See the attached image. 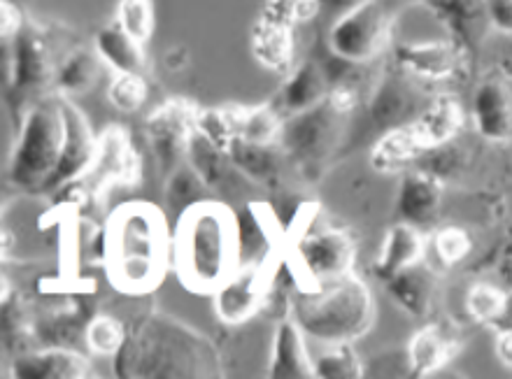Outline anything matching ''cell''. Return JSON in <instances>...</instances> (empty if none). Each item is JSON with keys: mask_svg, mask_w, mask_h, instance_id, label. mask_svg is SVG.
<instances>
[{"mask_svg": "<svg viewBox=\"0 0 512 379\" xmlns=\"http://www.w3.org/2000/svg\"><path fill=\"white\" fill-rule=\"evenodd\" d=\"M122 379H217L224 356L208 335L168 312L152 310L128 326L124 345L112 356Z\"/></svg>", "mask_w": 512, "mask_h": 379, "instance_id": "1", "label": "cell"}, {"mask_svg": "<svg viewBox=\"0 0 512 379\" xmlns=\"http://www.w3.org/2000/svg\"><path fill=\"white\" fill-rule=\"evenodd\" d=\"M101 263L110 286L124 296H147L173 270V231L149 200H126L105 219Z\"/></svg>", "mask_w": 512, "mask_h": 379, "instance_id": "2", "label": "cell"}, {"mask_svg": "<svg viewBox=\"0 0 512 379\" xmlns=\"http://www.w3.org/2000/svg\"><path fill=\"white\" fill-rule=\"evenodd\" d=\"M240 268L238 214L219 198H205L177 214L173 273L184 289L212 296Z\"/></svg>", "mask_w": 512, "mask_h": 379, "instance_id": "3", "label": "cell"}, {"mask_svg": "<svg viewBox=\"0 0 512 379\" xmlns=\"http://www.w3.org/2000/svg\"><path fill=\"white\" fill-rule=\"evenodd\" d=\"M291 319L308 338L324 345L354 342L375 324V298L354 273L317 286H298L291 296Z\"/></svg>", "mask_w": 512, "mask_h": 379, "instance_id": "4", "label": "cell"}, {"mask_svg": "<svg viewBox=\"0 0 512 379\" xmlns=\"http://www.w3.org/2000/svg\"><path fill=\"white\" fill-rule=\"evenodd\" d=\"M63 142H66L63 94L49 91L35 100L19 121L17 142L7 161V184L24 196L47 198L49 184L59 168Z\"/></svg>", "mask_w": 512, "mask_h": 379, "instance_id": "5", "label": "cell"}, {"mask_svg": "<svg viewBox=\"0 0 512 379\" xmlns=\"http://www.w3.org/2000/svg\"><path fill=\"white\" fill-rule=\"evenodd\" d=\"M347 119L350 112L326 96V100L310 110L284 117L277 145L305 180H317L331 166L343 142Z\"/></svg>", "mask_w": 512, "mask_h": 379, "instance_id": "6", "label": "cell"}, {"mask_svg": "<svg viewBox=\"0 0 512 379\" xmlns=\"http://www.w3.org/2000/svg\"><path fill=\"white\" fill-rule=\"evenodd\" d=\"M3 45H7L5 100L14 117L21 121L35 100L54 91L59 66L52 59L47 33L28 19L14 38L3 40Z\"/></svg>", "mask_w": 512, "mask_h": 379, "instance_id": "7", "label": "cell"}, {"mask_svg": "<svg viewBox=\"0 0 512 379\" xmlns=\"http://www.w3.org/2000/svg\"><path fill=\"white\" fill-rule=\"evenodd\" d=\"M287 263L301 286H317L354 273L357 240L345 228L298 231L287 245Z\"/></svg>", "mask_w": 512, "mask_h": 379, "instance_id": "8", "label": "cell"}, {"mask_svg": "<svg viewBox=\"0 0 512 379\" xmlns=\"http://www.w3.org/2000/svg\"><path fill=\"white\" fill-rule=\"evenodd\" d=\"M396 10L389 0H361L350 12L333 19L329 52L338 59L366 66L384 52Z\"/></svg>", "mask_w": 512, "mask_h": 379, "instance_id": "9", "label": "cell"}, {"mask_svg": "<svg viewBox=\"0 0 512 379\" xmlns=\"http://www.w3.org/2000/svg\"><path fill=\"white\" fill-rule=\"evenodd\" d=\"M196 117L198 105L187 98H168L149 112L145 138L163 177L187 161L189 142L196 133Z\"/></svg>", "mask_w": 512, "mask_h": 379, "instance_id": "10", "label": "cell"}, {"mask_svg": "<svg viewBox=\"0 0 512 379\" xmlns=\"http://www.w3.org/2000/svg\"><path fill=\"white\" fill-rule=\"evenodd\" d=\"M142 163L126 128L110 124L103 128L96 142V154L87 173L77 180L87 189L91 200H103L115 187L138 184Z\"/></svg>", "mask_w": 512, "mask_h": 379, "instance_id": "11", "label": "cell"}, {"mask_svg": "<svg viewBox=\"0 0 512 379\" xmlns=\"http://www.w3.org/2000/svg\"><path fill=\"white\" fill-rule=\"evenodd\" d=\"M277 268L240 266L212 293V310L224 326H243L263 312Z\"/></svg>", "mask_w": 512, "mask_h": 379, "instance_id": "12", "label": "cell"}, {"mask_svg": "<svg viewBox=\"0 0 512 379\" xmlns=\"http://www.w3.org/2000/svg\"><path fill=\"white\" fill-rule=\"evenodd\" d=\"M238 214V242H240V266H280L284 247V231L280 228L275 212L266 203L250 200Z\"/></svg>", "mask_w": 512, "mask_h": 379, "instance_id": "13", "label": "cell"}, {"mask_svg": "<svg viewBox=\"0 0 512 379\" xmlns=\"http://www.w3.org/2000/svg\"><path fill=\"white\" fill-rule=\"evenodd\" d=\"M419 84L422 82L412 80L396 66L382 73L371 91V98H368V110H371L375 124L387 128V131L410 124L429 105L422 100Z\"/></svg>", "mask_w": 512, "mask_h": 379, "instance_id": "14", "label": "cell"}, {"mask_svg": "<svg viewBox=\"0 0 512 379\" xmlns=\"http://www.w3.org/2000/svg\"><path fill=\"white\" fill-rule=\"evenodd\" d=\"M468 63V56L452 40L405 42L394 47V66L417 82L454 80Z\"/></svg>", "mask_w": 512, "mask_h": 379, "instance_id": "15", "label": "cell"}, {"mask_svg": "<svg viewBox=\"0 0 512 379\" xmlns=\"http://www.w3.org/2000/svg\"><path fill=\"white\" fill-rule=\"evenodd\" d=\"M426 7L445 28L447 40H452L468 59L480 52L494 31L487 0H429Z\"/></svg>", "mask_w": 512, "mask_h": 379, "instance_id": "16", "label": "cell"}, {"mask_svg": "<svg viewBox=\"0 0 512 379\" xmlns=\"http://www.w3.org/2000/svg\"><path fill=\"white\" fill-rule=\"evenodd\" d=\"M63 110H66V142H63V154L52 184H49L47 198H52L56 191L87 173L96 154L98 135L91 128L89 119L84 117V112L73 103V98L63 96Z\"/></svg>", "mask_w": 512, "mask_h": 379, "instance_id": "17", "label": "cell"}, {"mask_svg": "<svg viewBox=\"0 0 512 379\" xmlns=\"http://www.w3.org/2000/svg\"><path fill=\"white\" fill-rule=\"evenodd\" d=\"M466 112L452 94H438L429 100V105L417 114L410 124H405L410 140L422 152V159L433 149L450 145L464 128Z\"/></svg>", "mask_w": 512, "mask_h": 379, "instance_id": "18", "label": "cell"}, {"mask_svg": "<svg viewBox=\"0 0 512 379\" xmlns=\"http://www.w3.org/2000/svg\"><path fill=\"white\" fill-rule=\"evenodd\" d=\"M473 124L496 145L512 142V84L503 75H489L473 94Z\"/></svg>", "mask_w": 512, "mask_h": 379, "instance_id": "19", "label": "cell"}, {"mask_svg": "<svg viewBox=\"0 0 512 379\" xmlns=\"http://www.w3.org/2000/svg\"><path fill=\"white\" fill-rule=\"evenodd\" d=\"M443 207V180L429 170H405L396 193L398 219L417 228L436 224Z\"/></svg>", "mask_w": 512, "mask_h": 379, "instance_id": "20", "label": "cell"}, {"mask_svg": "<svg viewBox=\"0 0 512 379\" xmlns=\"http://www.w3.org/2000/svg\"><path fill=\"white\" fill-rule=\"evenodd\" d=\"M459 352V333L452 324L436 321L426 324L412 335L405 356H408V373L412 377H431L443 370Z\"/></svg>", "mask_w": 512, "mask_h": 379, "instance_id": "21", "label": "cell"}, {"mask_svg": "<svg viewBox=\"0 0 512 379\" xmlns=\"http://www.w3.org/2000/svg\"><path fill=\"white\" fill-rule=\"evenodd\" d=\"M10 375L17 379H84L91 375L89 361L63 345L26 349L14 356Z\"/></svg>", "mask_w": 512, "mask_h": 379, "instance_id": "22", "label": "cell"}, {"mask_svg": "<svg viewBox=\"0 0 512 379\" xmlns=\"http://www.w3.org/2000/svg\"><path fill=\"white\" fill-rule=\"evenodd\" d=\"M305 338L308 335L291 317L277 321L266 366L270 379H315V359H310Z\"/></svg>", "mask_w": 512, "mask_h": 379, "instance_id": "23", "label": "cell"}, {"mask_svg": "<svg viewBox=\"0 0 512 379\" xmlns=\"http://www.w3.org/2000/svg\"><path fill=\"white\" fill-rule=\"evenodd\" d=\"M329 91L331 82L326 77L324 66H319L315 61H303L287 73V80H284L273 100V107L284 117H289V114L319 105L329 96Z\"/></svg>", "mask_w": 512, "mask_h": 379, "instance_id": "24", "label": "cell"}, {"mask_svg": "<svg viewBox=\"0 0 512 379\" xmlns=\"http://www.w3.org/2000/svg\"><path fill=\"white\" fill-rule=\"evenodd\" d=\"M387 286V293L391 300L401 307L405 314L412 319L429 317L433 305L438 298V275L426 261H419L415 266L405 268L403 273L391 277Z\"/></svg>", "mask_w": 512, "mask_h": 379, "instance_id": "25", "label": "cell"}, {"mask_svg": "<svg viewBox=\"0 0 512 379\" xmlns=\"http://www.w3.org/2000/svg\"><path fill=\"white\" fill-rule=\"evenodd\" d=\"M426 240L422 228L408 224V221H396L384 235L378 259L373 263V273L380 282H389L391 277L403 273L405 268L424 261Z\"/></svg>", "mask_w": 512, "mask_h": 379, "instance_id": "26", "label": "cell"}, {"mask_svg": "<svg viewBox=\"0 0 512 379\" xmlns=\"http://www.w3.org/2000/svg\"><path fill=\"white\" fill-rule=\"evenodd\" d=\"M250 49L259 66L287 75L294 68V26L261 14L252 26Z\"/></svg>", "mask_w": 512, "mask_h": 379, "instance_id": "27", "label": "cell"}, {"mask_svg": "<svg viewBox=\"0 0 512 379\" xmlns=\"http://www.w3.org/2000/svg\"><path fill=\"white\" fill-rule=\"evenodd\" d=\"M229 156L247 182L261 184V187L275 189L282 180L287 156L282 154L280 145H259L236 138L229 147Z\"/></svg>", "mask_w": 512, "mask_h": 379, "instance_id": "28", "label": "cell"}, {"mask_svg": "<svg viewBox=\"0 0 512 379\" xmlns=\"http://www.w3.org/2000/svg\"><path fill=\"white\" fill-rule=\"evenodd\" d=\"M96 52L101 56L105 66L115 70V73H145L147 56L145 45L126 33L117 21L103 26L96 33Z\"/></svg>", "mask_w": 512, "mask_h": 379, "instance_id": "29", "label": "cell"}, {"mask_svg": "<svg viewBox=\"0 0 512 379\" xmlns=\"http://www.w3.org/2000/svg\"><path fill=\"white\" fill-rule=\"evenodd\" d=\"M187 163L203 177V182L208 184L212 193L229 189L233 182H229L233 175H243L233 166L231 156L226 149H222L215 142L205 138L201 133H194V138L189 142L187 149Z\"/></svg>", "mask_w": 512, "mask_h": 379, "instance_id": "30", "label": "cell"}, {"mask_svg": "<svg viewBox=\"0 0 512 379\" xmlns=\"http://www.w3.org/2000/svg\"><path fill=\"white\" fill-rule=\"evenodd\" d=\"M101 56L96 49H73L56 68L54 91L73 98L77 94H87L94 84L101 80Z\"/></svg>", "mask_w": 512, "mask_h": 379, "instance_id": "31", "label": "cell"}, {"mask_svg": "<svg viewBox=\"0 0 512 379\" xmlns=\"http://www.w3.org/2000/svg\"><path fill=\"white\" fill-rule=\"evenodd\" d=\"M245 105H217V107H198L196 131L215 142L229 152L231 142L238 138L240 117H243Z\"/></svg>", "mask_w": 512, "mask_h": 379, "instance_id": "32", "label": "cell"}, {"mask_svg": "<svg viewBox=\"0 0 512 379\" xmlns=\"http://www.w3.org/2000/svg\"><path fill=\"white\" fill-rule=\"evenodd\" d=\"M166 203L173 207L177 214H182L187 207L201 203L205 198H212V189L203 182V177L189 166L187 161L177 166L173 173L166 177Z\"/></svg>", "mask_w": 512, "mask_h": 379, "instance_id": "33", "label": "cell"}, {"mask_svg": "<svg viewBox=\"0 0 512 379\" xmlns=\"http://www.w3.org/2000/svg\"><path fill=\"white\" fill-rule=\"evenodd\" d=\"M282 114L270 105H254L243 107L240 117L238 138L247 142H259V145H277L282 131Z\"/></svg>", "mask_w": 512, "mask_h": 379, "instance_id": "34", "label": "cell"}, {"mask_svg": "<svg viewBox=\"0 0 512 379\" xmlns=\"http://www.w3.org/2000/svg\"><path fill=\"white\" fill-rule=\"evenodd\" d=\"M364 377V363L354 352L352 342L329 345L315 359V379H359Z\"/></svg>", "mask_w": 512, "mask_h": 379, "instance_id": "35", "label": "cell"}, {"mask_svg": "<svg viewBox=\"0 0 512 379\" xmlns=\"http://www.w3.org/2000/svg\"><path fill=\"white\" fill-rule=\"evenodd\" d=\"M128 326L112 314H94L84 326V340L98 356H115L124 345Z\"/></svg>", "mask_w": 512, "mask_h": 379, "instance_id": "36", "label": "cell"}, {"mask_svg": "<svg viewBox=\"0 0 512 379\" xmlns=\"http://www.w3.org/2000/svg\"><path fill=\"white\" fill-rule=\"evenodd\" d=\"M508 291L499 289V286L489 282L473 284L466 293V310L478 324H485L492 328L494 321L501 317L503 307H506Z\"/></svg>", "mask_w": 512, "mask_h": 379, "instance_id": "37", "label": "cell"}, {"mask_svg": "<svg viewBox=\"0 0 512 379\" xmlns=\"http://www.w3.org/2000/svg\"><path fill=\"white\" fill-rule=\"evenodd\" d=\"M149 89L142 73H115L108 87V100L115 110L124 114L138 112L147 103Z\"/></svg>", "mask_w": 512, "mask_h": 379, "instance_id": "38", "label": "cell"}, {"mask_svg": "<svg viewBox=\"0 0 512 379\" xmlns=\"http://www.w3.org/2000/svg\"><path fill=\"white\" fill-rule=\"evenodd\" d=\"M115 21L145 45L154 31V3L152 0H119Z\"/></svg>", "mask_w": 512, "mask_h": 379, "instance_id": "39", "label": "cell"}, {"mask_svg": "<svg viewBox=\"0 0 512 379\" xmlns=\"http://www.w3.org/2000/svg\"><path fill=\"white\" fill-rule=\"evenodd\" d=\"M431 249H433V256H436L438 263H443L445 268H452L457 266L466 259L468 254H471L473 249V242L468 238V233L464 228L459 226H445L436 231L431 240Z\"/></svg>", "mask_w": 512, "mask_h": 379, "instance_id": "40", "label": "cell"}, {"mask_svg": "<svg viewBox=\"0 0 512 379\" xmlns=\"http://www.w3.org/2000/svg\"><path fill=\"white\" fill-rule=\"evenodd\" d=\"M319 12H322L319 0H266V7H263L261 14L282 21L287 26H296L303 24V21L315 19Z\"/></svg>", "mask_w": 512, "mask_h": 379, "instance_id": "41", "label": "cell"}, {"mask_svg": "<svg viewBox=\"0 0 512 379\" xmlns=\"http://www.w3.org/2000/svg\"><path fill=\"white\" fill-rule=\"evenodd\" d=\"M487 10L494 31L512 35V0H487Z\"/></svg>", "mask_w": 512, "mask_h": 379, "instance_id": "42", "label": "cell"}, {"mask_svg": "<svg viewBox=\"0 0 512 379\" xmlns=\"http://www.w3.org/2000/svg\"><path fill=\"white\" fill-rule=\"evenodd\" d=\"M0 12H3V40H10L17 35V31L21 26H24L26 17L21 14L19 7H14L10 0H3L0 3Z\"/></svg>", "mask_w": 512, "mask_h": 379, "instance_id": "43", "label": "cell"}, {"mask_svg": "<svg viewBox=\"0 0 512 379\" xmlns=\"http://www.w3.org/2000/svg\"><path fill=\"white\" fill-rule=\"evenodd\" d=\"M494 349H496V359L501 361V366L512 370V331L496 333Z\"/></svg>", "mask_w": 512, "mask_h": 379, "instance_id": "44", "label": "cell"}, {"mask_svg": "<svg viewBox=\"0 0 512 379\" xmlns=\"http://www.w3.org/2000/svg\"><path fill=\"white\" fill-rule=\"evenodd\" d=\"M361 0H319V7H322V12L331 14V17H340V14L350 12L352 7H357Z\"/></svg>", "mask_w": 512, "mask_h": 379, "instance_id": "45", "label": "cell"}, {"mask_svg": "<svg viewBox=\"0 0 512 379\" xmlns=\"http://www.w3.org/2000/svg\"><path fill=\"white\" fill-rule=\"evenodd\" d=\"M494 331H512V291H508V300H506V307H503L501 317L494 321Z\"/></svg>", "mask_w": 512, "mask_h": 379, "instance_id": "46", "label": "cell"}, {"mask_svg": "<svg viewBox=\"0 0 512 379\" xmlns=\"http://www.w3.org/2000/svg\"><path fill=\"white\" fill-rule=\"evenodd\" d=\"M405 3H419V5H426L429 0H405Z\"/></svg>", "mask_w": 512, "mask_h": 379, "instance_id": "47", "label": "cell"}, {"mask_svg": "<svg viewBox=\"0 0 512 379\" xmlns=\"http://www.w3.org/2000/svg\"><path fill=\"white\" fill-rule=\"evenodd\" d=\"M508 259H510V263H512V242H510V247H508Z\"/></svg>", "mask_w": 512, "mask_h": 379, "instance_id": "48", "label": "cell"}]
</instances>
